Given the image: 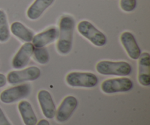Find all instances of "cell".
<instances>
[{
    "label": "cell",
    "instance_id": "obj_22",
    "mask_svg": "<svg viewBox=\"0 0 150 125\" xmlns=\"http://www.w3.org/2000/svg\"><path fill=\"white\" fill-rule=\"evenodd\" d=\"M36 125H50V123L48 120L41 119V120H40L39 122L37 123Z\"/></svg>",
    "mask_w": 150,
    "mask_h": 125
},
{
    "label": "cell",
    "instance_id": "obj_16",
    "mask_svg": "<svg viewBox=\"0 0 150 125\" xmlns=\"http://www.w3.org/2000/svg\"><path fill=\"white\" fill-rule=\"evenodd\" d=\"M10 31L14 36L25 42H32V38L35 36L30 29L18 21L13 22L12 23L10 26Z\"/></svg>",
    "mask_w": 150,
    "mask_h": 125
},
{
    "label": "cell",
    "instance_id": "obj_9",
    "mask_svg": "<svg viewBox=\"0 0 150 125\" xmlns=\"http://www.w3.org/2000/svg\"><path fill=\"white\" fill-rule=\"evenodd\" d=\"M34 49L35 46L31 42H26L23 44L18 50L17 54L13 57L12 61V65L13 68L19 70L26 67L29 63L31 57L33 56Z\"/></svg>",
    "mask_w": 150,
    "mask_h": 125
},
{
    "label": "cell",
    "instance_id": "obj_6",
    "mask_svg": "<svg viewBox=\"0 0 150 125\" xmlns=\"http://www.w3.org/2000/svg\"><path fill=\"white\" fill-rule=\"evenodd\" d=\"M133 88V82L128 78L107 79L101 83V89L105 94L127 92Z\"/></svg>",
    "mask_w": 150,
    "mask_h": 125
},
{
    "label": "cell",
    "instance_id": "obj_12",
    "mask_svg": "<svg viewBox=\"0 0 150 125\" xmlns=\"http://www.w3.org/2000/svg\"><path fill=\"white\" fill-rule=\"evenodd\" d=\"M139 82L144 86L150 85V55L148 52L141 54L139 58Z\"/></svg>",
    "mask_w": 150,
    "mask_h": 125
},
{
    "label": "cell",
    "instance_id": "obj_13",
    "mask_svg": "<svg viewBox=\"0 0 150 125\" xmlns=\"http://www.w3.org/2000/svg\"><path fill=\"white\" fill-rule=\"evenodd\" d=\"M58 37V29L56 27H51L35 35L32 38V42L35 48H42L55 41Z\"/></svg>",
    "mask_w": 150,
    "mask_h": 125
},
{
    "label": "cell",
    "instance_id": "obj_7",
    "mask_svg": "<svg viewBox=\"0 0 150 125\" xmlns=\"http://www.w3.org/2000/svg\"><path fill=\"white\" fill-rule=\"evenodd\" d=\"M30 92V85L28 83L20 84L3 91L0 94V100L5 104L13 103L26 97Z\"/></svg>",
    "mask_w": 150,
    "mask_h": 125
},
{
    "label": "cell",
    "instance_id": "obj_19",
    "mask_svg": "<svg viewBox=\"0 0 150 125\" xmlns=\"http://www.w3.org/2000/svg\"><path fill=\"white\" fill-rule=\"evenodd\" d=\"M136 0H120V7L125 12L133 11L136 7Z\"/></svg>",
    "mask_w": 150,
    "mask_h": 125
},
{
    "label": "cell",
    "instance_id": "obj_17",
    "mask_svg": "<svg viewBox=\"0 0 150 125\" xmlns=\"http://www.w3.org/2000/svg\"><path fill=\"white\" fill-rule=\"evenodd\" d=\"M10 34L7 16L3 10H0V42H5L10 39Z\"/></svg>",
    "mask_w": 150,
    "mask_h": 125
},
{
    "label": "cell",
    "instance_id": "obj_10",
    "mask_svg": "<svg viewBox=\"0 0 150 125\" xmlns=\"http://www.w3.org/2000/svg\"><path fill=\"white\" fill-rule=\"evenodd\" d=\"M38 100L45 117L50 119L54 118L57 109L50 92L45 89L40 90L38 94Z\"/></svg>",
    "mask_w": 150,
    "mask_h": 125
},
{
    "label": "cell",
    "instance_id": "obj_8",
    "mask_svg": "<svg viewBox=\"0 0 150 125\" xmlns=\"http://www.w3.org/2000/svg\"><path fill=\"white\" fill-rule=\"evenodd\" d=\"M77 106L78 100L74 96L66 97L56 111V120L59 123L67 121L73 115Z\"/></svg>",
    "mask_w": 150,
    "mask_h": 125
},
{
    "label": "cell",
    "instance_id": "obj_4",
    "mask_svg": "<svg viewBox=\"0 0 150 125\" xmlns=\"http://www.w3.org/2000/svg\"><path fill=\"white\" fill-rule=\"evenodd\" d=\"M66 82L72 87L93 88L98 83V78L92 73L71 72L66 76Z\"/></svg>",
    "mask_w": 150,
    "mask_h": 125
},
{
    "label": "cell",
    "instance_id": "obj_11",
    "mask_svg": "<svg viewBox=\"0 0 150 125\" xmlns=\"http://www.w3.org/2000/svg\"><path fill=\"white\" fill-rule=\"evenodd\" d=\"M120 40L130 58L133 60L139 59L142 51L134 35L130 32H124L121 35Z\"/></svg>",
    "mask_w": 150,
    "mask_h": 125
},
{
    "label": "cell",
    "instance_id": "obj_14",
    "mask_svg": "<svg viewBox=\"0 0 150 125\" xmlns=\"http://www.w3.org/2000/svg\"><path fill=\"white\" fill-rule=\"evenodd\" d=\"M54 0H35L27 10V17L35 20L39 18L45 10L54 3Z\"/></svg>",
    "mask_w": 150,
    "mask_h": 125
},
{
    "label": "cell",
    "instance_id": "obj_1",
    "mask_svg": "<svg viewBox=\"0 0 150 125\" xmlns=\"http://www.w3.org/2000/svg\"><path fill=\"white\" fill-rule=\"evenodd\" d=\"M75 29V20L72 16H64L59 21L57 51L61 55H67L73 47V34Z\"/></svg>",
    "mask_w": 150,
    "mask_h": 125
},
{
    "label": "cell",
    "instance_id": "obj_3",
    "mask_svg": "<svg viewBox=\"0 0 150 125\" xmlns=\"http://www.w3.org/2000/svg\"><path fill=\"white\" fill-rule=\"evenodd\" d=\"M77 29L82 36L89 40L95 46L103 47L106 44L107 38L105 35L89 21H80L77 26Z\"/></svg>",
    "mask_w": 150,
    "mask_h": 125
},
{
    "label": "cell",
    "instance_id": "obj_18",
    "mask_svg": "<svg viewBox=\"0 0 150 125\" xmlns=\"http://www.w3.org/2000/svg\"><path fill=\"white\" fill-rule=\"evenodd\" d=\"M33 56L35 61L40 64H46L50 60L49 53L45 47H42V48H35V47Z\"/></svg>",
    "mask_w": 150,
    "mask_h": 125
},
{
    "label": "cell",
    "instance_id": "obj_21",
    "mask_svg": "<svg viewBox=\"0 0 150 125\" xmlns=\"http://www.w3.org/2000/svg\"><path fill=\"white\" fill-rule=\"evenodd\" d=\"M7 83V78L4 74L0 73V88L4 87Z\"/></svg>",
    "mask_w": 150,
    "mask_h": 125
},
{
    "label": "cell",
    "instance_id": "obj_2",
    "mask_svg": "<svg viewBox=\"0 0 150 125\" xmlns=\"http://www.w3.org/2000/svg\"><path fill=\"white\" fill-rule=\"evenodd\" d=\"M96 70L103 76H127L131 73L132 66L126 61L104 60L97 64Z\"/></svg>",
    "mask_w": 150,
    "mask_h": 125
},
{
    "label": "cell",
    "instance_id": "obj_15",
    "mask_svg": "<svg viewBox=\"0 0 150 125\" xmlns=\"http://www.w3.org/2000/svg\"><path fill=\"white\" fill-rule=\"evenodd\" d=\"M19 113L25 125H36L38 119L32 105L26 100L21 101L18 105Z\"/></svg>",
    "mask_w": 150,
    "mask_h": 125
},
{
    "label": "cell",
    "instance_id": "obj_20",
    "mask_svg": "<svg viewBox=\"0 0 150 125\" xmlns=\"http://www.w3.org/2000/svg\"><path fill=\"white\" fill-rule=\"evenodd\" d=\"M0 125H12L1 108H0Z\"/></svg>",
    "mask_w": 150,
    "mask_h": 125
},
{
    "label": "cell",
    "instance_id": "obj_5",
    "mask_svg": "<svg viewBox=\"0 0 150 125\" xmlns=\"http://www.w3.org/2000/svg\"><path fill=\"white\" fill-rule=\"evenodd\" d=\"M40 75V70L38 67L32 66L24 70L10 72L7 76V81L10 84L16 85L23 82L33 81L39 78Z\"/></svg>",
    "mask_w": 150,
    "mask_h": 125
}]
</instances>
